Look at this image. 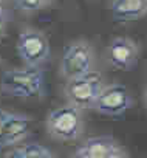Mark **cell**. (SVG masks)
I'll use <instances>...</instances> for the list:
<instances>
[{"label":"cell","mask_w":147,"mask_h":158,"mask_svg":"<svg viewBox=\"0 0 147 158\" xmlns=\"http://www.w3.org/2000/svg\"><path fill=\"white\" fill-rule=\"evenodd\" d=\"M0 92L20 99L42 98L45 95V74L40 67L30 65L6 70L0 79Z\"/></svg>","instance_id":"6da1fadb"},{"label":"cell","mask_w":147,"mask_h":158,"mask_svg":"<svg viewBox=\"0 0 147 158\" xmlns=\"http://www.w3.org/2000/svg\"><path fill=\"white\" fill-rule=\"evenodd\" d=\"M45 126L51 138L63 143L76 141L84 133V119L81 109L71 104L53 109L45 119Z\"/></svg>","instance_id":"7a4b0ae2"},{"label":"cell","mask_w":147,"mask_h":158,"mask_svg":"<svg viewBox=\"0 0 147 158\" xmlns=\"http://www.w3.org/2000/svg\"><path fill=\"white\" fill-rule=\"evenodd\" d=\"M105 87L104 77L99 71L92 70L82 76L68 79L63 87V95L68 104L81 110L93 109L101 90Z\"/></svg>","instance_id":"3957f363"},{"label":"cell","mask_w":147,"mask_h":158,"mask_svg":"<svg viewBox=\"0 0 147 158\" xmlns=\"http://www.w3.org/2000/svg\"><path fill=\"white\" fill-rule=\"evenodd\" d=\"M93 64H95L93 47L90 45V42L78 39L65 45L60 56L59 73L65 81H68V79L78 77L92 71Z\"/></svg>","instance_id":"277c9868"},{"label":"cell","mask_w":147,"mask_h":158,"mask_svg":"<svg viewBox=\"0 0 147 158\" xmlns=\"http://www.w3.org/2000/svg\"><path fill=\"white\" fill-rule=\"evenodd\" d=\"M17 54L23 65L40 67L50 59V42L42 31L23 28L17 37Z\"/></svg>","instance_id":"5b68a950"},{"label":"cell","mask_w":147,"mask_h":158,"mask_svg":"<svg viewBox=\"0 0 147 158\" xmlns=\"http://www.w3.org/2000/svg\"><path fill=\"white\" fill-rule=\"evenodd\" d=\"M132 106H133V98L124 85L108 84L101 90L93 109L99 112L101 115L116 118L129 112Z\"/></svg>","instance_id":"8992f818"},{"label":"cell","mask_w":147,"mask_h":158,"mask_svg":"<svg viewBox=\"0 0 147 158\" xmlns=\"http://www.w3.org/2000/svg\"><path fill=\"white\" fill-rule=\"evenodd\" d=\"M108 64L121 71H130L136 67L139 59V47L130 37H115L105 48Z\"/></svg>","instance_id":"52a82bcc"},{"label":"cell","mask_w":147,"mask_h":158,"mask_svg":"<svg viewBox=\"0 0 147 158\" xmlns=\"http://www.w3.org/2000/svg\"><path fill=\"white\" fill-rule=\"evenodd\" d=\"M31 132V118L27 115L8 112L5 124V147H13L23 141Z\"/></svg>","instance_id":"ba28073f"},{"label":"cell","mask_w":147,"mask_h":158,"mask_svg":"<svg viewBox=\"0 0 147 158\" xmlns=\"http://www.w3.org/2000/svg\"><path fill=\"white\" fill-rule=\"evenodd\" d=\"M110 10L116 22H132L147 13V0H112Z\"/></svg>","instance_id":"9c48e42d"},{"label":"cell","mask_w":147,"mask_h":158,"mask_svg":"<svg viewBox=\"0 0 147 158\" xmlns=\"http://www.w3.org/2000/svg\"><path fill=\"white\" fill-rule=\"evenodd\" d=\"M119 144L112 136H92L85 139L79 149L87 152L92 158H107Z\"/></svg>","instance_id":"30bf717a"},{"label":"cell","mask_w":147,"mask_h":158,"mask_svg":"<svg viewBox=\"0 0 147 158\" xmlns=\"http://www.w3.org/2000/svg\"><path fill=\"white\" fill-rule=\"evenodd\" d=\"M23 152L27 155V158H56L54 153L47 149L45 146L39 144V143H30V144H23Z\"/></svg>","instance_id":"8fae6325"},{"label":"cell","mask_w":147,"mask_h":158,"mask_svg":"<svg viewBox=\"0 0 147 158\" xmlns=\"http://www.w3.org/2000/svg\"><path fill=\"white\" fill-rule=\"evenodd\" d=\"M13 2L17 10L25 11V13L40 11L48 5V0H13Z\"/></svg>","instance_id":"7c38bea8"},{"label":"cell","mask_w":147,"mask_h":158,"mask_svg":"<svg viewBox=\"0 0 147 158\" xmlns=\"http://www.w3.org/2000/svg\"><path fill=\"white\" fill-rule=\"evenodd\" d=\"M8 112L0 109V149L5 147V124H6Z\"/></svg>","instance_id":"4fadbf2b"},{"label":"cell","mask_w":147,"mask_h":158,"mask_svg":"<svg viewBox=\"0 0 147 158\" xmlns=\"http://www.w3.org/2000/svg\"><path fill=\"white\" fill-rule=\"evenodd\" d=\"M3 158H27V155L23 152V147H14V149L8 150Z\"/></svg>","instance_id":"5bb4252c"},{"label":"cell","mask_w":147,"mask_h":158,"mask_svg":"<svg viewBox=\"0 0 147 158\" xmlns=\"http://www.w3.org/2000/svg\"><path fill=\"white\" fill-rule=\"evenodd\" d=\"M6 22H8V16H6V10H5V6H3V3L0 2V34L3 33V30H5V25H6Z\"/></svg>","instance_id":"9a60e30c"},{"label":"cell","mask_w":147,"mask_h":158,"mask_svg":"<svg viewBox=\"0 0 147 158\" xmlns=\"http://www.w3.org/2000/svg\"><path fill=\"white\" fill-rule=\"evenodd\" d=\"M107 158H129V155L125 153V150H124L121 146H118V147H116V149H115Z\"/></svg>","instance_id":"2e32d148"},{"label":"cell","mask_w":147,"mask_h":158,"mask_svg":"<svg viewBox=\"0 0 147 158\" xmlns=\"http://www.w3.org/2000/svg\"><path fill=\"white\" fill-rule=\"evenodd\" d=\"M71 158H92V156H90L87 152H84L82 149H78V150L75 152V155H73Z\"/></svg>","instance_id":"e0dca14e"},{"label":"cell","mask_w":147,"mask_h":158,"mask_svg":"<svg viewBox=\"0 0 147 158\" xmlns=\"http://www.w3.org/2000/svg\"><path fill=\"white\" fill-rule=\"evenodd\" d=\"M145 106H147V90H145Z\"/></svg>","instance_id":"ac0fdd59"}]
</instances>
